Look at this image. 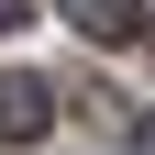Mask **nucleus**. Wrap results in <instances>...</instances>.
Segmentation results:
<instances>
[{
    "instance_id": "nucleus-1",
    "label": "nucleus",
    "mask_w": 155,
    "mask_h": 155,
    "mask_svg": "<svg viewBox=\"0 0 155 155\" xmlns=\"http://www.w3.org/2000/svg\"><path fill=\"white\" fill-rule=\"evenodd\" d=\"M45 122H55V89L22 78V67H0V144H45Z\"/></svg>"
},
{
    "instance_id": "nucleus-2",
    "label": "nucleus",
    "mask_w": 155,
    "mask_h": 155,
    "mask_svg": "<svg viewBox=\"0 0 155 155\" xmlns=\"http://www.w3.org/2000/svg\"><path fill=\"white\" fill-rule=\"evenodd\" d=\"M55 11H67L89 45H133V33H144V0H55Z\"/></svg>"
},
{
    "instance_id": "nucleus-3",
    "label": "nucleus",
    "mask_w": 155,
    "mask_h": 155,
    "mask_svg": "<svg viewBox=\"0 0 155 155\" xmlns=\"http://www.w3.org/2000/svg\"><path fill=\"white\" fill-rule=\"evenodd\" d=\"M11 22H22V0H0V33H11Z\"/></svg>"
}]
</instances>
